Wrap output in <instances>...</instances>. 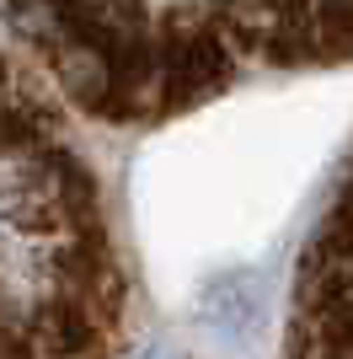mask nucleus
Returning <instances> with one entry per match:
<instances>
[{
    "label": "nucleus",
    "instance_id": "423d86ee",
    "mask_svg": "<svg viewBox=\"0 0 353 359\" xmlns=\"http://www.w3.org/2000/svg\"><path fill=\"white\" fill-rule=\"evenodd\" d=\"M139 359H182V354H172V348H150V354H139Z\"/></svg>",
    "mask_w": 353,
    "mask_h": 359
},
{
    "label": "nucleus",
    "instance_id": "7ed1b4c3",
    "mask_svg": "<svg viewBox=\"0 0 353 359\" xmlns=\"http://www.w3.org/2000/svg\"><path fill=\"white\" fill-rule=\"evenodd\" d=\"M263 306H268V285H263V273H251V269L220 273V279L204 290V322L220 332V338H230V344H241L247 332H257Z\"/></svg>",
    "mask_w": 353,
    "mask_h": 359
},
{
    "label": "nucleus",
    "instance_id": "20e7f679",
    "mask_svg": "<svg viewBox=\"0 0 353 359\" xmlns=\"http://www.w3.org/2000/svg\"><path fill=\"white\" fill-rule=\"evenodd\" d=\"M0 359H38V354H32V344H27L16 327H6V322H0Z\"/></svg>",
    "mask_w": 353,
    "mask_h": 359
},
{
    "label": "nucleus",
    "instance_id": "39448f33",
    "mask_svg": "<svg viewBox=\"0 0 353 359\" xmlns=\"http://www.w3.org/2000/svg\"><path fill=\"white\" fill-rule=\"evenodd\" d=\"M326 231H338V236H342V241L353 247V188H348V198H342V210L332 215V225H326Z\"/></svg>",
    "mask_w": 353,
    "mask_h": 359
},
{
    "label": "nucleus",
    "instance_id": "f257e3e1",
    "mask_svg": "<svg viewBox=\"0 0 353 359\" xmlns=\"http://www.w3.org/2000/svg\"><path fill=\"white\" fill-rule=\"evenodd\" d=\"M155 54H161V107L204 102L209 91H220L225 75H230L225 32L204 27V22H176L166 32V43H155Z\"/></svg>",
    "mask_w": 353,
    "mask_h": 359
},
{
    "label": "nucleus",
    "instance_id": "f03ea898",
    "mask_svg": "<svg viewBox=\"0 0 353 359\" xmlns=\"http://www.w3.org/2000/svg\"><path fill=\"white\" fill-rule=\"evenodd\" d=\"M102 332H107V311L81 295H59L54 306L38 311V344L59 359H97Z\"/></svg>",
    "mask_w": 353,
    "mask_h": 359
}]
</instances>
